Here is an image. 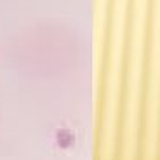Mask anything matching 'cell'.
Wrapping results in <instances>:
<instances>
[]
</instances>
